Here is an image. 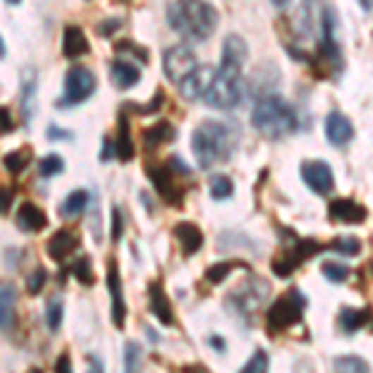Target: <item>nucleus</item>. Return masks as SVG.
Wrapping results in <instances>:
<instances>
[{
    "label": "nucleus",
    "instance_id": "29",
    "mask_svg": "<svg viewBox=\"0 0 373 373\" xmlns=\"http://www.w3.org/2000/svg\"><path fill=\"white\" fill-rule=\"evenodd\" d=\"M35 87H37V75L27 70L23 75V112H25V122H30V115H32V95H35Z\"/></svg>",
    "mask_w": 373,
    "mask_h": 373
},
{
    "label": "nucleus",
    "instance_id": "47",
    "mask_svg": "<svg viewBox=\"0 0 373 373\" xmlns=\"http://www.w3.org/2000/svg\"><path fill=\"white\" fill-rule=\"evenodd\" d=\"M55 373H73V366H70V356L68 353H60L58 358H55Z\"/></svg>",
    "mask_w": 373,
    "mask_h": 373
},
{
    "label": "nucleus",
    "instance_id": "21",
    "mask_svg": "<svg viewBox=\"0 0 373 373\" xmlns=\"http://www.w3.org/2000/svg\"><path fill=\"white\" fill-rule=\"evenodd\" d=\"M110 78L120 90H130V87H135V85L140 82L142 73H140V68H137L135 63H127V60H112Z\"/></svg>",
    "mask_w": 373,
    "mask_h": 373
},
{
    "label": "nucleus",
    "instance_id": "11",
    "mask_svg": "<svg viewBox=\"0 0 373 373\" xmlns=\"http://www.w3.org/2000/svg\"><path fill=\"white\" fill-rule=\"evenodd\" d=\"M214 75H216L214 68H209V65H200L195 73L187 75V78L179 82V95H182L184 100H190V102L202 100V97L207 95V90H209Z\"/></svg>",
    "mask_w": 373,
    "mask_h": 373
},
{
    "label": "nucleus",
    "instance_id": "38",
    "mask_svg": "<svg viewBox=\"0 0 373 373\" xmlns=\"http://www.w3.org/2000/svg\"><path fill=\"white\" fill-rule=\"evenodd\" d=\"M45 319H48V329L50 331H58L63 326V304L58 299L48 301V311H45Z\"/></svg>",
    "mask_w": 373,
    "mask_h": 373
},
{
    "label": "nucleus",
    "instance_id": "15",
    "mask_svg": "<svg viewBox=\"0 0 373 373\" xmlns=\"http://www.w3.org/2000/svg\"><path fill=\"white\" fill-rule=\"evenodd\" d=\"M174 237H177L184 257H195L202 249V244H204V234L192 221H179V224H174Z\"/></svg>",
    "mask_w": 373,
    "mask_h": 373
},
{
    "label": "nucleus",
    "instance_id": "2",
    "mask_svg": "<svg viewBox=\"0 0 373 373\" xmlns=\"http://www.w3.org/2000/svg\"><path fill=\"white\" fill-rule=\"evenodd\" d=\"M167 23L187 40L202 42L214 32L219 13L207 0H172L167 6Z\"/></svg>",
    "mask_w": 373,
    "mask_h": 373
},
{
    "label": "nucleus",
    "instance_id": "46",
    "mask_svg": "<svg viewBox=\"0 0 373 373\" xmlns=\"http://www.w3.org/2000/svg\"><path fill=\"white\" fill-rule=\"evenodd\" d=\"M167 167L172 169L174 174H182V177H190V174H192V169L187 167V164H184L179 157H172V159H169V162H167Z\"/></svg>",
    "mask_w": 373,
    "mask_h": 373
},
{
    "label": "nucleus",
    "instance_id": "54",
    "mask_svg": "<svg viewBox=\"0 0 373 373\" xmlns=\"http://www.w3.org/2000/svg\"><path fill=\"white\" fill-rule=\"evenodd\" d=\"M274 3H276V6H279V8H284V6H286V3H289V0H274Z\"/></svg>",
    "mask_w": 373,
    "mask_h": 373
},
{
    "label": "nucleus",
    "instance_id": "44",
    "mask_svg": "<svg viewBox=\"0 0 373 373\" xmlns=\"http://www.w3.org/2000/svg\"><path fill=\"white\" fill-rule=\"evenodd\" d=\"M16 130V122H13V115L8 107H0V135H8V132Z\"/></svg>",
    "mask_w": 373,
    "mask_h": 373
},
{
    "label": "nucleus",
    "instance_id": "16",
    "mask_svg": "<svg viewBox=\"0 0 373 373\" xmlns=\"http://www.w3.org/2000/svg\"><path fill=\"white\" fill-rule=\"evenodd\" d=\"M16 224H18V229L25 231V234L42 231L48 226V214H45L37 204H32V202H25V204H20V209H18Z\"/></svg>",
    "mask_w": 373,
    "mask_h": 373
},
{
    "label": "nucleus",
    "instance_id": "43",
    "mask_svg": "<svg viewBox=\"0 0 373 373\" xmlns=\"http://www.w3.org/2000/svg\"><path fill=\"white\" fill-rule=\"evenodd\" d=\"M13 197H16V190L13 187H0V216L8 214L13 204Z\"/></svg>",
    "mask_w": 373,
    "mask_h": 373
},
{
    "label": "nucleus",
    "instance_id": "36",
    "mask_svg": "<svg viewBox=\"0 0 373 373\" xmlns=\"http://www.w3.org/2000/svg\"><path fill=\"white\" fill-rule=\"evenodd\" d=\"M239 373H269V356L267 351H254V356L247 361V366L242 368Z\"/></svg>",
    "mask_w": 373,
    "mask_h": 373
},
{
    "label": "nucleus",
    "instance_id": "5",
    "mask_svg": "<svg viewBox=\"0 0 373 373\" xmlns=\"http://www.w3.org/2000/svg\"><path fill=\"white\" fill-rule=\"evenodd\" d=\"M306 309V299L301 296V291H286L284 296H279L267 311V326L269 334L286 331L289 326H294L296 321H301Z\"/></svg>",
    "mask_w": 373,
    "mask_h": 373
},
{
    "label": "nucleus",
    "instance_id": "12",
    "mask_svg": "<svg viewBox=\"0 0 373 373\" xmlns=\"http://www.w3.org/2000/svg\"><path fill=\"white\" fill-rule=\"evenodd\" d=\"M107 289H110V299H112V324H115L117 329H125L127 306H125V296H122L120 267H117L115 259L107 262Z\"/></svg>",
    "mask_w": 373,
    "mask_h": 373
},
{
    "label": "nucleus",
    "instance_id": "17",
    "mask_svg": "<svg viewBox=\"0 0 373 373\" xmlns=\"http://www.w3.org/2000/svg\"><path fill=\"white\" fill-rule=\"evenodd\" d=\"M147 294H149V314H154V319L162 321L164 326H172L174 311H172V304H169L167 294H164L162 284H159V281H152Z\"/></svg>",
    "mask_w": 373,
    "mask_h": 373
},
{
    "label": "nucleus",
    "instance_id": "39",
    "mask_svg": "<svg viewBox=\"0 0 373 373\" xmlns=\"http://www.w3.org/2000/svg\"><path fill=\"white\" fill-rule=\"evenodd\" d=\"M331 249L346 254V257H356V254L361 252V242H358L356 237H338L336 242L331 244Z\"/></svg>",
    "mask_w": 373,
    "mask_h": 373
},
{
    "label": "nucleus",
    "instance_id": "33",
    "mask_svg": "<svg viewBox=\"0 0 373 373\" xmlns=\"http://www.w3.org/2000/svg\"><path fill=\"white\" fill-rule=\"evenodd\" d=\"M142 366V348L137 343H125V373H140Z\"/></svg>",
    "mask_w": 373,
    "mask_h": 373
},
{
    "label": "nucleus",
    "instance_id": "30",
    "mask_svg": "<svg viewBox=\"0 0 373 373\" xmlns=\"http://www.w3.org/2000/svg\"><path fill=\"white\" fill-rule=\"evenodd\" d=\"M209 195L212 200H229L234 195V184H231V179L226 174H214L209 179Z\"/></svg>",
    "mask_w": 373,
    "mask_h": 373
},
{
    "label": "nucleus",
    "instance_id": "56",
    "mask_svg": "<svg viewBox=\"0 0 373 373\" xmlns=\"http://www.w3.org/2000/svg\"><path fill=\"white\" fill-rule=\"evenodd\" d=\"M8 3H11V6H18V3H20V0H8Z\"/></svg>",
    "mask_w": 373,
    "mask_h": 373
},
{
    "label": "nucleus",
    "instance_id": "53",
    "mask_svg": "<svg viewBox=\"0 0 373 373\" xmlns=\"http://www.w3.org/2000/svg\"><path fill=\"white\" fill-rule=\"evenodd\" d=\"M6 55V42H3V37H0V58Z\"/></svg>",
    "mask_w": 373,
    "mask_h": 373
},
{
    "label": "nucleus",
    "instance_id": "20",
    "mask_svg": "<svg viewBox=\"0 0 373 373\" xmlns=\"http://www.w3.org/2000/svg\"><path fill=\"white\" fill-rule=\"evenodd\" d=\"M90 53V42L85 37L82 27L80 25H68L65 27V35H63V55L70 60L75 58H82V55Z\"/></svg>",
    "mask_w": 373,
    "mask_h": 373
},
{
    "label": "nucleus",
    "instance_id": "26",
    "mask_svg": "<svg viewBox=\"0 0 373 373\" xmlns=\"http://www.w3.org/2000/svg\"><path fill=\"white\" fill-rule=\"evenodd\" d=\"M304 264V259L299 257V254L294 252V249H289V252H284L281 257H276L271 262V269H274V274L276 276H281V279H286V276H291V274L296 271V269Z\"/></svg>",
    "mask_w": 373,
    "mask_h": 373
},
{
    "label": "nucleus",
    "instance_id": "49",
    "mask_svg": "<svg viewBox=\"0 0 373 373\" xmlns=\"http://www.w3.org/2000/svg\"><path fill=\"white\" fill-rule=\"evenodd\" d=\"M48 140H73V135L53 125V127H50V130H48Z\"/></svg>",
    "mask_w": 373,
    "mask_h": 373
},
{
    "label": "nucleus",
    "instance_id": "45",
    "mask_svg": "<svg viewBox=\"0 0 373 373\" xmlns=\"http://www.w3.org/2000/svg\"><path fill=\"white\" fill-rule=\"evenodd\" d=\"M120 25H122V20H120V18H110V20H102V23H100V27H97V32H100L102 37H110L112 32H117V30H120Z\"/></svg>",
    "mask_w": 373,
    "mask_h": 373
},
{
    "label": "nucleus",
    "instance_id": "50",
    "mask_svg": "<svg viewBox=\"0 0 373 373\" xmlns=\"http://www.w3.org/2000/svg\"><path fill=\"white\" fill-rule=\"evenodd\" d=\"M209 343H212V348H216V351L219 353H224L226 351V341L221 336H212L209 338Z\"/></svg>",
    "mask_w": 373,
    "mask_h": 373
},
{
    "label": "nucleus",
    "instance_id": "14",
    "mask_svg": "<svg viewBox=\"0 0 373 373\" xmlns=\"http://www.w3.org/2000/svg\"><path fill=\"white\" fill-rule=\"evenodd\" d=\"M78 247H80V237L73 229H58L53 237L48 239L45 252H48V257L53 259V262H65Z\"/></svg>",
    "mask_w": 373,
    "mask_h": 373
},
{
    "label": "nucleus",
    "instance_id": "28",
    "mask_svg": "<svg viewBox=\"0 0 373 373\" xmlns=\"http://www.w3.org/2000/svg\"><path fill=\"white\" fill-rule=\"evenodd\" d=\"M334 371L336 373H371V366L361 356H338L334 358Z\"/></svg>",
    "mask_w": 373,
    "mask_h": 373
},
{
    "label": "nucleus",
    "instance_id": "23",
    "mask_svg": "<svg viewBox=\"0 0 373 373\" xmlns=\"http://www.w3.org/2000/svg\"><path fill=\"white\" fill-rule=\"evenodd\" d=\"M115 152L120 162H130V159L135 157V142H132V137H130V120H127L125 112H120V130H117Z\"/></svg>",
    "mask_w": 373,
    "mask_h": 373
},
{
    "label": "nucleus",
    "instance_id": "22",
    "mask_svg": "<svg viewBox=\"0 0 373 373\" xmlns=\"http://www.w3.org/2000/svg\"><path fill=\"white\" fill-rule=\"evenodd\" d=\"M174 137H177V130H174L169 122H157V125H152V127H147L145 130V135H142V142H145V149H157L159 145H164V142H172Z\"/></svg>",
    "mask_w": 373,
    "mask_h": 373
},
{
    "label": "nucleus",
    "instance_id": "6",
    "mask_svg": "<svg viewBox=\"0 0 373 373\" xmlns=\"http://www.w3.org/2000/svg\"><path fill=\"white\" fill-rule=\"evenodd\" d=\"M95 87H97L95 73L90 68H82V65H75L65 75V95L58 100V107L60 110H68V107L90 100V97L95 95Z\"/></svg>",
    "mask_w": 373,
    "mask_h": 373
},
{
    "label": "nucleus",
    "instance_id": "37",
    "mask_svg": "<svg viewBox=\"0 0 373 373\" xmlns=\"http://www.w3.org/2000/svg\"><path fill=\"white\" fill-rule=\"evenodd\" d=\"M162 102H164V92H157V95L152 97V100L147 102V105H135V102H125V110H130V112H137V115H149V112H157L159 107H162Z\"/></svg>",
    "mask_w": 373,
    "mask_h": 373
},
{
    "label": "nucleus",
    "instance_id": "55",
    "mask_svg": "<svg viewBox=\"0 0 373 373\" xmlns=\"http://www.w3.org/2000/svg\"><path fill=\"white\" fill-rule=\"evenodd\" d=\"M27 373H42V371H40V368H30Z\"/></svg>",
    "mask_w": 373,
    "mask_h": 373
},
{
    "label": "nucleus",
    "instance_id": "40",
    "mask_svg": "<svg viewBox=\"0 0 373 373\" xmlns=\"http://www.w3.org/2000/svg\"><path fill=\"white\" fill-rule=\"evenodd\" d=\"M115 50L117 53H130V55H135L140 63H147L149 60V55H147V50L142 48V45H135V42H130V40H120L115 45Z\"/></svg>",
    "mask_w": 373,
    "mask_h": 373
},
{
    "label": "nucleus",
    "instance_id": "24",
    "mask_svg": "<svg viewBox=\"0 0 373 373\" xmlns=\"http://www.w3.org/2000/svg\"><path fill=\"white\" fill-rule=\"evenodd\" d=\"M368 321H371V309H341L338 314V326L343 334H356Z\"/></svg>",
    "mask_w": 373,
    "mask_h": 373
},
{
    "label": "nucleus",
    "instance_id": "8",
    "mask_svg": "<svg viewBox=\"0 0 373 373\" xmlns=\"http://www.w3.org/2000/svg\"><path fill=\"white\" fill-rule=\"evenodd\" d=\"M147 177L152 179L154 190H157V195L162 197L167 204H174L179 207L182 204V187H177V182H174V172L167 167V164H147Z\"/></svg>",
    "mask_w": 373,
    "mask_h": 373
},
{
    "label": "nucleus",
    "instance_id": "42",
    "mask_svg": "<svg viewBox=\"0 0 373 373\" xmlns=\"http://www.w3.org/2000/svg\"><path fill=\"white\" fill-rule=\"evenodd\" d=\"M110 234H112V242H120V237H122V212H120V207H112Z\"/></svg>",
    "mask_w": 373,
    "mask_h": 373
},
{
    "label": "nucleus",
    "instance_id": "25",
    "mask_svg": "<svg viewBox=\"0 0 373 373\" xmlns=\"http://www.w3.org/2000/svg\"><path fill=\"white\" fill-rule=\"evenodd\" d=\"M90 202V195L85 190H75L70 192L68 197H65V202L60 204V214L65 216V219H73V216H80L85 212V207H87Z\"/></svg>",
    "mask_w": 373,
    "mask_h": 373
},
{
    "label": "nucleus",
    "instance_id": "7",
    "mask_svg": "<svg viewBox=\"0 0 373 373\" xmlns=\"http://www.w3.org/2000/svg\"><path fill=\"white\" fill-rule=\"evenodd\" d=\"M162 68L167 75L169 82H182L187 75L195 73L200 65H197V55L195 50H190L187 45H172V48L164 50L162 55Z\"/></svg>",
    "mask_w": 373,
    "mask_h": 373
},
{
    "label": "nucleus",
    "instance_id": "51",
    "mask_svg": "<svg viewBox=\"0 0 373 373\" xmlns=\"http://www.w3.org/2000/svg\"><path fill=\"white\" fill-rule=\"evenodd\" d=\"M87 373H105L102 371V363L97 358H90V371Z\"/></svg>",
    "mask_w": 373,
    "mask_h": 373
},
{
    "label": "nucleus",
    "instance_id": "13",
    "mask_svg": "<svg viewBox=\"0 0 373 373\" xmlns=\"http://www.w3.org/2000/svg\"><path fill=\"white\" fill-rule=\"evenodd\" d=\"M324 132H326V140H329L334 147H346V145L353 140V122L348 120L343 112L334 110L326 115Z\"/></svg>",
    "mask_w": 373,
    "mask_h": 373
},
{
    "label": "nucleus",
    "instance_id": "27",
    "mask_svg": "<svg viewBox=\"0 0 373 373\" xmlns=\"http://www.w3.org/2000/svg\"><path fill=\"white\" fill-rule=\"evenodd\" d=\"M30 162H32L30 147H20V149H16V152H8L6 157H3V167H6L11 174H20L25 167H30Z\"/></svg>",
    "mask_w": 373,
    "mask_h": 373
},
{
    "label": "nucleus",
    "instance_id": "1",
    "mask_svg": "<svg viewBox=\"0 0 373 373\" xmlns=\"http://www.w3.org/2000/svg\"><path fill=\"white\" fill-rule=\"evenodd\" d=\"M239 145V132L226 122H202L192 132V152L202 169L226 162Z\"/></svg>",
    "mask_w": 373,
    "mask_h": 373
},
{
    "label": "nucleus",
    "instance_id": "35",
    "mask_svg": "<svg viewBox=\"0 0 373 373\" xmlns=\"http://www.w3.org/2000/svg\"><path fill=\"white\" fill-rule=\"evenodd\" d=\"M37 169H40L42 177H55V174H60L65 169V159L60 154H48V157L40 159Z\"/></svg>",
    "mask_w": 373,
    "mask_h": 373
},
{
    "label": "nucleus",
    "instance_id": "31",
    "mask_svg": "<svg viewBox=\"0 0 373 373\" xmlns=\"http://www.w3.org/2000/svg\"><path fill=\"white\" fill-rule=\"evenodd\" d=\"M70 271H73V276L78 279L80 284H85V286L95 284V274H92V264H90L87 257L75 259V262L70 264Z\"/></svg>",
    "mask_w": 373,
    "mask_h": 373
},
{
    "label": "nucleus",
    "instance_id": "52",
    "mask_svg": "<svg viewBox=\"0 0 373 373\" xmlns=\"http://www.w3.org/2000/svg\"><path fill=\"white\" fill-rule=\"evenodd\" d=\"M358 3H361V8H363L366 13L373 11V0H358Z\"/></svg>",
    "mask_w": 373,
    "mask_h": 373
},
{
    "label": "nucleus",
    "instance_id": "3",
    "mask_svg": "<svg viewBox=\"0 0 373 373\" xmlns=\"http://www.w3.org/2000/svg\"><path fill=\"white\" fill-rule=\"evenodd\" d=\"M252 125L267 140H281V137L299 130V115H296V110L289 102L281 100L279 95H267L259 97V102L254 105Z\"/></svg>",
    "mask_w": 373,
    "mask_h": 373
},
{
    "label": "nucleus",
    "instance_id": "32",
    "mask_svg": "<svg viewBox=\"0 0 373 373\" xmlns=\"http://www.w3.org/2000/svg\"><path fill=\"white\" fill-rule=\"evenodd\" d=\"M321 271H324V276L329 279V281H334V284H341V281H346L348 274H351L346 264H338V262H324V264H321Z\"/></svg>",
    "mask_w": 373,
    "mask_h": 373
},
{
    "label": "nucleus",
    "instance_id": "10",
    "mask_svg": "<svg viewBox=\"0 0 373 373\" xmlns=\"http://www.w3.org/2000/svg\"><path fill=\"white\" fill-rule=\"evenodd\" d=\"M249 58V48L247 40L242 35H226L224 45H221V60H219V70H226V73H242L244 63Z\"/></svg>",
    "mask_w": 373,
    "mask_h": 373
},
{
    "label": "nucleus",
    "instance_id": "48",
    "mask_svg": "<svg viewBox=\"0 0 373 373\" xmlns=\"http://www.w3.org/2000/svg\"><path fill=\"white\" fill-rule=\"evenodd\" d=\"M115 145H112V140L110 137H105V140H102V152H100V159L102 162H107V159H112L115 157Z\"/></svg>",
    "mask_w": 373,
    "mask_h": 373
},
{
    "label": "nucleus",
    "instance_id": "19",
    "mask_svg": "<svg viewBox=\"0 0 373 373\" xmlns=\"http://www.w3.org/2000/svg\"><path fill=\"white\" fill-rule=\"evenodd\" d=\"M16 301L18 291L11 281L0 284V331H8L16 324Z\"/></svg>",
    "mask_w": 373,
    "mask_h": 373
},
{
    "label": "nucleus",
    "instance_id": "4",
    "mask_svg": "<svg viewBox=\"0 0 373 373\" xmlns=\"http://www.w3.org/2000/svg\"><path fill=\"white\" fill-rule=\"evenodd\" d=\"M244 97V80L242 73H226L216 68V75L212 80L209 90L202 100L214 110H234Z\"/></svg>",
    "mask_w": 373,
    "mask_h": 373
},
{
    "label": "nucleus",
    "instance_id": "34",
    "mask_svg": "<svg viewBox=\"0 0 373 373\" xmlns=\"http://www.w3.org/2000/svg\"><path fill=\"white\" fill-rule=\"evenodd\" d=\"M234 267H244V264H234V262L214 264V267L207 269V274H204L207 281H209V284H221V281H224V279L231 274V269H234Z\"/></svg>",
    "mask_w": 373,
    "mask_h": 373
},
{
    "label": "nucleus",
    "instance_id": "9",
    "mask_svg": "<svg viewBox=\"0 0 373 373\" xmlns=\"http://www.w3.org/2000/svg\"><path fill=\"white\" fill-rule=\"evenodd\" d=\"M301 179L316 195H329L334 190V172L324 159H309L301 164Z\"/></svg>",
    "mask_w": 373,
    "mask_h": 373
},
{
    "label": "nucleus",
    "instance_id": "41",
    "mask_svg": "<svg viewBox=\"0 0 373 373\" xmlns=\"http://www.w3.org/2000/svg\"><path fill=\"white\" fill-rule=\"evenodd\" d=\"M45 279H48V271L42 267H35V271L27 276V294H40L42 291V286H45Z\"/></svg>",
    "mask_w": 373,
    "mask_h": 373
},
{
    "label": "nucleus",
    "instance_id": "18",
    "mask_svg": "<svg viewBox=\"0 0 373 373\" xmlns=\"http://www.w3.org/2000/svg\"><path fill=\"white\" fill-rule=\"evenodd\" d=\"M329 216H331V219H336V221L353 224V221H366L368 212H366V207H361L358 202L341 197V200H334L331 204H329Z\"/></svg>",
    "mask_w": 373,
    "mask_h": 373
}]
</instances>
